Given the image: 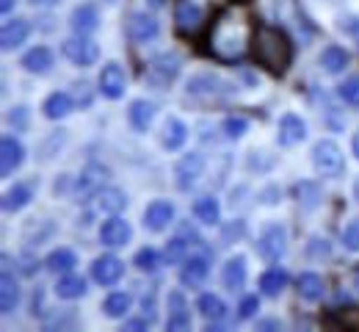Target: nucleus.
<instances>
[{
	"instance_id": "nucleus-1",
	"label": "nucleus",
	"mask_w": 359,
	"mask_h": 332,
	"mask_svg": "<svg viewBox=\"0 0 359 332\" xmlns=\"http://www.w3.org/2000/svg\"><path fill=\"white\" fill-rule=\"evenodd\" d=\"M252 36H255V31L249 28L246 11L226 8L210 28V50L222 61H235V58L246 55V50L252 45Z\"/></svg>"
},
{
	"instance_id": "nucleus-2",
	"label": "nucleus",
	"mask_w": 359,
	"mask_h": 332,
	"mask_svg": "<svg viewBox=\"0 0 359 332\" xmlns=\"http://www.w3.org/2000/svg\"><path fill=\"white\" fill-rule=\"evenodd\" d=\"M252 53L260 67H266L273 75H282L293 61V45L282 28L260 25L252 36Z\"/></svg>"
},
{
	"instance_id": "nucleus-3",
	"label": "nucleus",
	"mask_w": 359,
	"mask_h": 332,
	"mask_svg": "<svg viewBox=\"0 0 359 332\" xmlns=\"http://www.w3.org/2000/svg\"><path fill=\"white\" fill-rule=\"evenodd\" d=\"M313 164H315V172H318L320 178H329V180H337V178H343V172H346L343 150L337 147V142H332V139H320V142L315 144Z\"/></svg>"
},
{
	"instance_id": "nucleus-4",
	"label": "nucleus",
	"mask_w": 359,
	"mask_h": 332,
	"mask_svg": "<svg viewBox=\"0 0 359 332\" xmlns=\"http://www.w3.org/2000/svg\"><path fill=\"white\" fill-rule=\"evenodd\" d=\"M180 67H182V61H180L177 53H161V55H155V58L149 61V67H147V81H149L152 86L163 89V86H169L180 75Z\"/></svg>"
},
{
	"instance_id": "nucleus-5",
	"label": "nucleus",
	"mask_w": 359,
	"mask_h": 332,
	"mask_svg": "<svg viewBox=\"0 0 359 332\" xmlns=\"http://www.w3.org/2000/svg\"><path fill=\"white\" fill-rule=\"evenodd\" d=\"M285 249H287V230L282 227V225H269L260 238H257V252L269 260V263H276L282 255H285Z\"/></svg>"
},
{
	"instance_id": "nucleus-6",
	"label": "nucleus",
	"mask_w": 359,
	"mask_h": 332,
	"mask_svg": "<svg viewBox=\"0 0 359 332\" xmlns=\"http://www.w3.org/2000/svg\"><path fill=\"white\" fill-rule=\"evenodd\" d=\"M61 53L72 61V64H78V67H91V64H97V58H100V48H97V42H91L89 36H72V39H67L64 45H61Z\"/></svg>"
},
{
	"instance_id": "nucleus-7",
	"label": "nucleus",
	"mask_w": 359,
	"mask_h": 332,
	"mask_svg": "<svg viewBox=\"0 0 359 332\" xmlns=\"http://www.w3.org/2000/svg\"><path fill=\"white\" fill-rule=\"evenodd\" d=\"M205 172V155L202 152H188L182 155L175 166V183L180 191H188Z\"/></svg>"
},
{
	"instance_id": "nucleus-8",
	"label": "nucleus",
	"mask_w": 359,
	"mask_h": 332,
	"mask_svg": "<svg viewBox=\"0 0 359 332\" xmlns=\"http://www.w3.org/2000/svg\"><path fill=\"white\" fill-rule=\"evenodd\" d=\"M108 180V169L102 166V164H89V166H83V172L78 175V180H75V194L81 197V199H89V197H97L100 191H102V183Z\"/></svg>"
},
{
	"instance_id": "nucleus-9",
	"label": "nucleus",
	"mask_w": 359,
	"mask_h": 332,
	"mask_svg": "<svg viewBox=\"0 0 359 332\" xmlns=\"http://www.w3.org/2000/svg\"><path fill=\"white\" fill-rule=\"evenodd\" d=\"M175 222V205L169 199H152L144 211V227L152 233H163Z\"/></svg>"
},
{
	"instance_id": "nucleus-10",
	"label": "nucleus",
	"mask_w": 359,
	"mask_h": 332,
	"mask_svg": "<svg viewBox=\"0 0 359 332\" xmlns=\"http://www.w3.org/2000/svg\"><path fill=\"white\" fill-rule=\"evenodd\" d=\"M125 274V263L116 255H100L91 263V277L97 285H116Z\"/></svg>"
},
{
	"instance_id": "nucleus-11",
	"label": "nucleus",
	"mask_w": 359,
	"mask_h": 332,
	"mask_svg": "<svg viewBox=\"0 0 359 332\" xmlns=\"http://www.w3.org/2000/svg\"><path fill=\"white\" fill-rule=\"evenodd\" d=\"M20 305V288H17V280L11 274V258L3 255V277H0V310L3 316L14 313Z\"/></svg>"
},
{
	"instance_id": "nucleus-12",
	"label": "nucleus",
	"mask_w": 359,
	"mask_h": 332,
	"mask_svg": "<svg viewBox=\"0 0 359 332\" xmlns=\"http://www.w3.org/2000/svg\"><path fill=\"white\" fill-rule=\"evenodd\" d=\"M25 161V147L17 142L14 136H3L0 139V175L11 178Z\"/></svg>"
},
{
	"instance_id": "nucleus-13",
	"label": "nucleus",
	"mask_w": 359,
	"mask_h": 332,
	"mask_svg": "<svg viewBox=\"0 0 359 332\" xmlns=\"http://www.w3.org/2000/svg\"><path fill=\"white\" fill-rule=\"evenodd\" d=\"M125 86H128V78H125V69L119 64H105L102 72H100V92L108 100H119L125 95Z\"/></svg>"
},
{
	"instance_id": "nucleus-14",
	"label": "nucleus",
	"mask_w": 359,
	"mask_h": 332,
	"mask_svg": "<svg viewBox=\"0 0 359 332\" xmlns=\"http://www.w3.org/2000/svg\"><path fill=\"white\" fill-rule=\"evenodd\" d=\"M133 236V227L122 219V216H111L108 222H102V227H100V241H102V246H111V249H116V246H125L128 241Z\"/></svg>"
},
{
	"instance_id": "nucleus-15",
	"label": "nucleus",
	"mask_w": 359,
	"mask_h": 332,
	"mask_svg": "<svg viewBox=\"0 0 359 332\" xmlns=\"http://www.w3.org/2000/svg\"><path fill=\"white\" fill-rule=\"evenodd\" d=\"M304 136H307V122H304L302 117H296V114H285V117L279 119L276 142L282 144V147H293V144L304 142Z\"/></svg>"
},
{
	"instance_id": "nucleus-16",
	"label": "nucleus",
	"mask_w": 359,
	"mask_h": 332,
	"mask_svg": "<svg viewBox=\"0 0 359 332\" xmlns=\"http://www.w3.org/2000/svg\"><path fill=\"white\" fill-rule=\"evenodd\" d=\"M128 34H130L133 42H149V39H155V36L161 34V25H158V20H155L152 14H147V11H135V14H130Z\"/></svg>"
},
{
	"instance_id": "nucleus-17",
	"label": "nucleus",
	"mask_w": 359,
	"mask_h": 332,
	"mask_svg": "<svg viewBox=\"0 0 359 332\" xmlns=\"http://www.w3.org/2000/svg\"><path fill=\"white\" fill-rule=\"evenodd\" d=\"M208 274H210V263H208V258L196 255V258H188V260L182 263L180 283L185 285V288H202V283L208 280Z\"/></svg>"
},
{
	"instance_id": "nucleus-18",
	"label": "nucleus",
	"mask_w": 359,
	"mask_h": 332,
	"mask_svg": "<svg viewBox=\"0 0 359 332\" xmlns=\"http://www.w3.org/2000/svg\"><path fill=\"white\" fill-rule=\"evenodd\" d=\"M166 330L180 332V330H191V310L182 299L180 291L169 293V319H166Z\"/></svg>"
},
{
	"instance_id": "nucleus-19",
	"label": "nucleus",
	"mask_w": 359,
	"mask_h": 332,
	"mask_svg": "<svg viewBox=\"0 0 359 332\" xmlns=\"http://www.w3.org/2000/svg\"><path fill=\"white\" fill-rule=\"evenodd\" d=\"M34 180L31 183H14L11 189L3 194V211L6 213H17V211H22V208H28L31 205V199H34Z\"/></svg>"
},
{
	"instance_id": "nucleus-20",
	"label": "nucleus",
	"mask_w": 359,
	"mask_h": 332,
	"mask_svg": "<svg viewBox=\"0 0 359 332\" xmlns=\"http://www.w3.org/2000/svg\"><path fill=\"white\" fill-rule=\"evenodd\" d=\"M72 31L75 34H81V36H89L97 31V25H100V14H97V6L94 3H83V6H78L75 11H72Z\"/></svg>"
},
{
	"instance_id": "nucleus-21",
	"label": "nucleus",
	"mask_w": 359,
	"mask_h": 332,
	"mask_svg": "<svg viewBox=\"0 0 359 332\" xmlns=\"http://www.w3.org/2000/svg\"><path fill=\"white\" fill-rule=\"evenodd\" d=\"M175 22L182 34H194L202 22V8L194 0H180L177 8H175Z\"/></svg>"
},
{
	"instance_id": "nucleus-22",
	"label": "nucleus",
	"mask_w": 359,
	"mask_h": 332,
	"mask_svg": "<svg viewBox=\"0 0 359 332\" xmlns=\"http://www.w3.org/2000/svg\"><path fill=\"white\" fill-rule=\"evenodd\" d=\"M53 64H55V55H53V50L50 48H31L25 55H22V67L28 69V72H34V75H47L50 69H53Z\"/></svg>"
},
{
	"instance_id": "nucleus-23",
	"label": "nucleus",
	"mask_w": 359,
	"mask_h": 332,
	"mask_svg": "<svg viewBox=\"0 0 359 332\" xmlns=\"http://www.w3.org/2000/svg\"><path fill=\"white\" fill-rule=\"evenodd\" d=\"M152 119H155V105H152V102H147V100H133V102H130V108H128V122H130L133 131H138V133L149 131Z\"/></svg>"
},
{
	"instance_id": "nucleus-24",
	"label": "nucleus",
	"mask_w": 359,
	"mask_h": 332,
	"mask_svg": "<svg viewBox=\"0 0 359 332\" xmlns=\"http://www.w3.org/2000/svg\"><path fill=\"white\" fill-rule=\"evenodd\" d=\"M31 34V22L28 20H8L3 25V34H0V42H3V50H14L20 48Z\"/></svg>"
},
{
	"instance_id": "nucleus-25",
	"label": "nucleus",
	"mask_w": 359,
	"mask_h": 332,
	"mask_svg": "<svg viewBox=\"0 0 359 332\" xmlns=\"http://www.w3.org/2000/svg\"><path fill=\"white\" fill-rule=\"evenodd\" d=\"M72 108H75V100L67 92H53L45 100V105H42V114L47 119H64V117L72 114Z\"/></svg>"
},
{
	"instance_id": "nucleus-26",
	"label": "nucleus",
	"mask_w": 359,
	"mask_h": 332,
	"mask_svg": "<svg viewBox=\"0 0 359 332\" xmlns=\"http://www.w3.org/2000/svg\"><path fill=\"white\" fill-rule=\"evenodd\" d=\"M222 280H224V285L232 291V293L241 291V288L246 285V258H243V255H235V258L226 260Z\"/></svg>"
},
{
	"instance_id": "nucleus-27",
	"label": "nucleus",
	"mask_w": 359,
	"mask_h": 332,
	"mask_svg": "<svg viewBox=\"0 0 359 332\" xmlns=\"http://www.w3.org/2000/svg\"><path fill=\"white\" fill-rule=\"evenodd\" d=\"M45 266L55 274H67V272H72L78 266V255L72 249H67V246H58V249H53L47 255Z\"/></svg>"
},
{
	"instance_id": "nucleus-28",
	"label": "nucleus",
	"mask_w": 359,
	"mask_h": 332,
	"mask_svg": "<svg viewBox=\"0 0 359 332\" xmlns=\"http://www.w3.org/2000/svg\"><path fill=\"white\" fill-rule=\"evenodd\" d=\"M83 293H86V280L81 274L67 272L64 277H58V283H55V296L58 299H81Z\"/></svg>"
},
{
	"instance_id": "nucleus-29",
	"label": "nucleus",
	"mask_w": 359,
	"mask_h": 332,
	"mask_svg": "<svg viewBox=\"0 0 359 332\" xmlns=\"http://www.w3.org/2000/svg\"><path fill=\"white\" fill-rule=\"evenodd\" d=\"M224 86V81L222 78H216V75H210V72H205V75H194L191 81H188V95L194 97H213L219 89Z\"/></svg>"
},
{
	"instance_id": "nucleus-30",
	"label": "nucleus",
	"mask_w": 359,
	"mask_h": 332,
	"mask_svg": "<svg viewBox=\"0 0 359 332\" xmlns=\"http://www.w3.org/2000/svg\"><path fill=\"white\" fill-rule=\"evenodd\" d=\"M188 139V128H185V122H180L177 117H169L166 119V125H163V147L166 150H180L182 144Z\"/></svg>"
},
{
	"instance_id": "nucleus-31",
	"label": "nucleus",
	"mask_w": 359,
	"mask_h": 332,
	"mask_svg": "<svg viewBox=\"0 0 359 332\" xmlns=\"http://www.w3.org/2000/svg\"><path fill=\"white\" fill-rule=\"evenodd\" d=\"M97 205H100V211H105V213H111V216H116L119 211H125V205H128V197H125V191L122 189H102L97 194Z\"/></svg>"
},
{
	"instance_id": "nucleus-32",
	"label": "nucleus",
	"mask_w": 359,
	"mask_h": 332,
	"mask_svg": "<svg viewBox=\"0 0 359 332\" xmlns=\"http://www.w3.org/2000/svg\"><path fill=\"white\" fill-rule=\"evenodd\" d=\"M196 310H199L208 321H222L226 316V305L222 302V296H216V293H202L199 302H196Z\"/></svg>"
},
{
	"instance_id": "nucleus-33",
	"label": "nucleus",
	"mask_w": 359,
	"mask_h": 332,
	"mask_svg": "<svg viewBox=\"0 0 359 332\" xmlns=\"http://www.w3.org/2000/svg\"><path fill=\"white\" fill-rule=\"evenodd\" d=\"M320 67L329 72V75H337L348 67V53L337 45H329V48L320 53Z\"/></svg>"
},
{
	"instance_id": "nucleus-34",
	"label": "nucleus",
	"mask_w": 359,
	"mask_h": 332,
	"mask_svg": "<svg viewBox=\"0 0 359 332\" xmlns=\"http://www.w3.org/2000/svg\"><path fill=\"white\" fill-rule=\"evenodd\" d=\"M287 288V272L282 269H269L260 274V293L263 296H279Z\"/></svg>"
},
{
	"instance_id": "nucleus-35",
	"label": "nucleus",
	"mask_w": 359,
	"mask_h": 332,
	"mask_svg": "<svg viewBox=\"0 0 359 332\" xmlns=\"http://www.w3.org/2000/svg\"><path fill=\"white\" fill-rule=\"evenodd\" d=\"M191 211H194V216H196L202 225H219L222 211H219V202H216L213 197H199Z\"/></svg>"
},
{
	"instance_id": "nucleus-36",
	"label": "nucleus",
	"mask_w": 359,
	"mask_h": 332,
	"mask_svg": "<svg viewBox=\"0 0 359 332\" xmlns=\"http://www.w3.org/2000/svg\"><path fill=\"white\" fill-rule=\"evenodd\" d=\"M128 310H130V293H125V291L108 293L102 302V313L108 319H122V316H128Z\"/></svg>"
},
{
	"instance_id": "nucleus-37",
	"label": "nucleus",
	"mask_w": 359,
	"mask_h": 332,
	"mask_svg": "<svg viewBox=\"0 0 359 332\" xmlns=\"http://www.w3.org/2000/svg\"><path fill=\"white\" fill-rule=\"evenodd\" d=\"M299 293H302L307 302H318V299H323V280H320L315 272H304V274H299Z\"/></svg>"
},
{
	"instance_id": "nucleus-38",
	"label": "nucleus",
	"mask_w": 359,
	"mask_h": 332,
	"mask_svg": "<svg viewBox=\"0 0 359 332\" xmlns=\"http://www.w3.org/2000/svg\"><path fill=\"white\" fill-rule=\"evenodd\" d=\"M163 260H166L169 266H180V263L188 260V244H185V238L177 236L166 244V249H163Z\"/></svg>"
},
{
	"instance_id": "nucleus-39",
	"label": "nucleus",
	"mask_w": 359,
	"mask_h": 332,
	"mask_svg": "<svg viewBox=\"0 0 359 332\" xmlns=\"http://www.w3.org/2000/svg\"><path fill=\"white\" fill-rule=\"evenodd\" d=\"M296 197H299V202H302L307 211H313L315 205L320 202V191H318V186L310 183V180H304V183L296 186Z\"/></svg>"
},
{
	"instance_id": "nucleus-40",
	"label": "nucleus",
	"mask_w": 359,
	"mask_h": 332,
	"mask_svg": "<svg viewBox=\"0 0 359 332\" xmlns=\"http://www.w3.org/2000/svg\"><path fill=\"white\" fill-rule=\"evenodd\" d=\"M133 260L141 272H155V269H158V263H161V255H158V249L144 246V249H138V252H135Z\"/></svg>"
},
{
	"instance_id": "nucleus-41",
	"label": "nucleus",
	"mask_w": 359,
	"mask_h": 332,
	"mask_svg": "<svg viewBox=\"0 0 359 332\" xmlns=\"http://www.w3.org/2000/svg\"><path fill=\"white\" fill-rule=\"evenodd\" d=\"M337 95H340L343 102H348V105L359 108V75H351L348 81H343V84L337 86Z\"/></svg>"
},
{
	"instance_id": "nucleus-42",
	"label": "nucleus",
	"mask_w": 359,
	"mask_h": 332,
	"mask_svg": "<svg viewBox=\"0 0 359 332\" xmlns=\"http://www.w3.org/2000/svg\"><path fill=\"white\" fill-rule=\"evenodd\" d=\"M246 131H249V119H246V117H241V114H232V117H226V119H224L226 139H241Z\"/></svg>"
},
{
	"instance_id": "nucleus-43",
	"label": "nucleus",
	"mask_w": 359,
	"mask_h": 332,
	"mask_svg": "<svg viewBox=\"0 0 359 332\" xmlns=\"http://www.w3.org/2000/svg\"><path fill=\"white\" fill-rule=\"evenodd\" d=\"M6 119H8V125H11L14 131H20V133H22V131H28V125H31V111H28L25 105H17V108H11V111H8V117H6Z\"/></svg>"
},
{
	"instance_id": "nucleus-44",
	"label": "nucleus",
	"mask_w": 359,
	"mask_h": 332,
	"mask_svg": "<svg viewBox=\"0 0 359 332\" xmlns=\"http://www.w3.org/2000/svg\"><path fill=\"white\" fill-rule=\"evenodd\" d=\"M343 244H346V249L359 252V219L346 225V230H343Z\"/></svg>"
},
{
	"instance_id": "nucleus-45",
	"label": "nucleus",
	"mask_w": 359,
	"mask_h": 332,
	"mask_svg": "<svg viewBox=\"0 0 359 332\" xmlns=\"http://www.w3.org/2000/svg\"><path fill=\"white\" fill-rule=\"evenodd\" d=\"M257 310H260V299H257V296H243V302H241V307H238V316H241V319H252Z\"/></svg>"
},
{
	"instance_id": "nucleus-46",
	"label": "nucleus",
	"mask_w": 359,
	"mask_h": 332,
	"mask_svg": "<svg viewBox=\"0 0 359 332\" xmlns=\"http://www.w3.org/2000/svg\"><path fill=\"white\" fill-rule=\"evenodd\" d=\"M75 102L81 105V108H89L91 105V95H89V84L83 81V84H78L75 86Z\"/></svg>"
},
{
	"instance_id": "nucleus-47",
	"label": "nucleus",
	"mask_w": 359,
	"mask_h": 332,
	"mask_svg": "<svg viewBox=\"0 0 359 332\" xmlns=\"http://www.w3.org/2000/svg\"><path fill=\"white\" fill-rule=\"evenodd\" d=\"M141 307H144V319H149V321H155V296H152V293L141 299Z\"/></svg>"
},
{
	"instance_id": "nucleus-48",
	"label": "nucleus",
	"mask_w": 359,
	"mask_h": 332,
	"mask_svg": "<svg viewBox=\"0 0 359 332\" xmlns=\"http://www.w3.org/2000/svg\"><path fill=\"white\" fill-rule=\"evenodd\" d=\"M279 197H282V191H279V189L263 191V202H266V205H273V202H279Z\"/></svg>"
},
{
	"instance_id": "nucleus-49",
	"label": "nucleus",
	"mask_w": 359,
	"mask_h": 332,
	"mask_svg": "<svg viewBox=\"0 0 359 332\" xmlns=\"http://www.w3.org/2000/svg\"><path fill=\"white\" fill-rule=\"evenodd\" d=\"M58 0H31V6H39V8H50V6H55Z\"/></svg>"
},
{
	"instance_id": "nucleus-50",
	"label": "nucleus",
	"mask_w": 359,
	"mask_h": 332,
	"mask_svg": "<svg viewBox=\"0 0 359 332\" xmlns=\"http://www.w3.org/2000/svg\"><path fill=\"white\" fill-rule=\"evenodd\" d=\"M11 6H14V0H0V11H3V14H8Z\"/></svg>"
},
{
	"instance_id": "nucleus-51",
	"label": "nucleus",
	"mask_w": 359,
	"mask_h": 332,
	"mask_svg": "<svg viewBox=\"0 0 359 332\" xmlns=\"http://www.w3.org/2000/svg\"><path fill=\"white\" fill-rule=\"evenodd\" d=\"M147 6H149V8H163L166 0H147Z\"/></svg>"
},
{
	"instance_id": "nucleus-52",
	"label": "nucleus",
	"mask_w": 359,
	"mask_h": 332,
	"mask_svg": "<svg viewBox=\"0 0 359 332\" xmlns=\"http://www.w3.org/2000/svg\"><path fill=\"white\" fill-rule=\"evenodd\" d=\"M351 147H354V155L359 158V131L354 133V142H351Z\"/></svg>"
},
{
	"instance_id": "nucleus-53",
	"label": "nucleus",
	"mask_w": 359,
	"mask_h": 332,
	"mask_svg": "<svg viewBox=\"0 0 359 332\" xmlns=\"http://www.w3.org/2000/svg\"><path fill=\"white\" fill-rule=\"evenodd\" d=\"M354 199L359 202V178H357V183H354Z\"/></svg>"
}]
</instances>
